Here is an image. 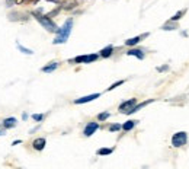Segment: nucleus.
I'll return each instance as SVG.
<instances>
[{
	"label": "nucleus",
	"instance_id": "nucleus-1",
	"mask_svg": "<svg viewBox=\"0 0 189 169\" xmlns=\"http://www.w3.org/2000/svg\"><path fill=\"white\" fill-rule=\"evenodd\" d=\"M72 29H73V19H67L64 22V25L60 28L58 31H57V38L54 39V44H63L65 42L68 37H70V34H72Z\"/></svg>",
	"mask_w": 189,
	"mask_h": 169
},
{
	"label": "nucleus",
	"instance_id": "nucleus-2",
	"mask_svg": "<svg viewBox=\"0 0 189 169\" xmlns=\"http://www.w3.org/2000/svg\"><path fill=\"white\" fill-rule=\"evenodd\" d=\"M32 15L37 18V20H38V22L44 26V28H45L47 31H50V32H57V31H58L57 25H55V23L50 19V16H44V15H41V13H38V12H33Z\"/></svg>",
	"mask_w": 189,
	"mask_h": 169
},
{
	"label": "nucleus",
	"instance_id": "nucleus-3",
	"mask_svg": "<svg viewBox=\"0 0 189 169\" xmlns=\"http://www.w3.org/2000/svg\"><path fill=\"white\" fill-rule=\"evenodd\" d=\"M186 140H188V134H186L185 131H179L176 134H173V137H172V144H173L175 147H182L183 144L186 143Z\"/></svg>",
	"mask_w": 189,
	"mask_h": 169
},
{
	"label": "nucleus",
	"instance_id": "nucleus-4",
	"mask_svg": "<svg viewBox=\"0 0 189 169\" xmlns=\"http://www.w3.org/2000/svg\"><path fill=\"white\" fill-rule=\"evenodd\" d=\"M135 104H137V99H135V98L128 99V101H125V102H122V104L119 105V111L124 112V114H130L131 110L134 108V105Z\"/></svg>",
	"mask_w": 189,
	"mask_h": 169
},
{
	"label": "nucleus",
	"instance_id": "nucleus-5",
	"mask_svg": "<svg viewBox=\"0 0 189 169\" xmlns=\"http://www.w3.org/2000/svg\"><path fill=\"white\" fill-rule=\"evenodd\" d=\"M98 60V54H89V56H79L74 59V63H92Z\"/></svg>",
	"mask_w": 189,
	"mask_h": 169
},
{
	"label": "nucleus",
	"instance_id": "nucleus-6",
	"mask_svg": "<svg viewBox=\"0 0 189 169\" xmlns=\"http://www.w3.org/2000/svg\"><path fill=\"white\" fill-rule=\"evenodd\" d=\"M99 128V124L98 123H89L85 127V131H83V134L86 137H90L92 134H95V131Z\"/></svg>",
	"mask_w": 189,
	"mask_h": 169
},
{
	"label": "nucleus",
	"instance_id": "nucleus-7",
	"mask_svg": "<svg viewBox=\"0 0 189 169\" xmlns=\"http://www.w3.org/2000/svg\"><path fill=\"white\" fill-rule=\"evenodd\" d=\"M100 96V93H92V95H87V96H83V98H79V99H76L74 101V104H86V102H90V101H93V99H98V98Z\"/></svg>",
	"mask_w": 189,
	"mask_h": 169
},
{
	"label": "nucleus",
	"instance_id": "nucleus-8",
	"mask_svg": "<svg viewBox=\"0 0 189 169\" xmlns=\"http://www.w3.org/2000/svg\"><path fill=\"white\" fill-rule=\"evenodd\" d=\"M45 144H47V142H45V138H42V137H39V138H35L33 140V149L35 150H42L44 147H45Z\"/></svg>",
	"mask_w": 189,
	"mask_h": 169
},
{
	"label": "nucleus",
	"instance_id": "nucleus-9",
	"mask_svg": "<svg viewBox=\"0 0 189 169\" xmlns=\"http://www.w3.org/2000/svg\"><path fill=\"white\" fill-rule=\"evenodd\" d=\"M16 123H18V121H16V118H6V120H5V121H3V127H5V128H12V127H15V125H16Z\"/></svg>",
	"mask_w": 189,
	"mask_h": 169
},
{
	"label": "nucleus",
	"instance_id": "nucleus-10",
	"mask_svg": "<svg viewBox=\"0 0 189 169\" xmlns=\"http://www.w3.org/2000/svg\"><path fill=\"white\" fill-rule=\"evenodd\" d=\"M57 67H58V63H57V61H54V63H50L48 66L42 67V72H44V73H51V72H54Z\"/></svg>",
	"mask_w": 189,
	"mask_h": 169
},
{
	"label": "nucleus",
	"instance_id": "nucleus-11",
	"mask_svg": "<svg viewBox=\"0 0 189 169\" xmlns=\"http://www.w3.org/2000/svg\"><path fill=\"white\" fill-rule=\"evenodd\" d=\"M154 99H149V101H145V102H141V104H138V105H134V108L131 110V112L130 114H134V112H137L138 110H141V108H144L145 105H149V104H151Z\"/></svg>",
	"mask_w": 189,
	"mask_h": 169
},
{
	"label": "nucleus",
	"instance_id": "nucleus-12",
	"mask_svg": "<svg viewBox=\"0 0 189 169\" xmlns=\"http://www.w3.org/2000/svg\"><path fill=\"white\" fill-rule=\"evenodd\" d=\"M76 6H77V2H74V0H68V2H64L61 7L65 9V10H70V9H74Z\"/></svg>",
	"mask_w": 189,
	"mask_h": 169
},
{
	"label": "nucleus",
	"instance_id": "nucleus-13",
	"mask_svg": "<svg viewBox=\"0 0 189 169\" xmlns=\"http://www.w3.org/2000/svg\"><path fill=\"white\" fill-rule=\"evenodd\" d=\"M127 54H128V56H134V57H137V59H140V60L144 59V52L141 51V50H130Z\"/></svg>",
	"mask_w": 189,
	"mask_h": 169
},
{
	"label": "nucleus",
	"instance_id": "nucleus-14",
	"mask_svg": "<svg viewBox=\"0 0 189 169\" xmlns=\"http://www.w3.org/2000/svg\"><path fill=\"white\" fill-rule=\"evenodd\" d=\"M112 51H114V47H112V45L105 47L103 50L100 51V57H105V59H106V57H109V56L112 54Z\"/></svg>",
	"mask_w": 189,
	"mask_h": 169
},
{
	"label": "nucleus",
	"instance_id": "nucleus-15",
	"mask_svg": "<svg viewBox=\"0 0 189 169\" xmlns=\"http://www.w3.org/2000/svg\"><path fill=\"white\" fill-rule=\"evenodd\" d=\"M138 121H134V120H130V121H127V123L122 125V130L124 131H130V130H132L134 128V125L137 124Z\"/></svg>",
	"mask_w": 189,
	"mask_h": 169
},
{
	"label": "nucleus",
	"instance_id": "nucleus-16",
	"mask_svg": "<svg viewBox=\"0 0 189 169\" xmlns=\"http://www.w3.org/2000/svg\"><path fill=\"white\" fill-rule=\"evenodd\" d=\"M140 39H141V37H134V38H130V39H127L125 41V44L127 45H135V44H138L140 42Z\"/></svg>",
	"mask_w": 189,
	"mask_h": 169
},
{
	"label": "nucleus",
	"instance_id": "nucleus-17",
	"mask_svg": "<svg viewBox=\"0 0 189 169\" xmlns=\"http://www.w3.org/2000/svg\"><path fill=\"white\" fill-rule=\"evenodd\" d=\"M16 45H18V48H19V50H20V51H22V52H23V54H33V51H32V50H29V48H25V47H23V45H20L19 42H18Z\"/></svg>",
	"mask_w": 189,
	"mask_h": 169
},
{
	"label": "nucleus",
	"instance_id": "nucleus-18",
	"mask_svg": "<svg viewBox=\"0 0 189 169\" xmlns=\"http://www.w3.org/2000/svg\"><path fill=\"white\" fill-rule=\"evenodd\" d=\"M112 152H114L112 149H99L98 150V155H102V156H103V155H111Z\"/></svg>",
	"mask_w": 189,
	"mask_h": 169
},
{
	"label": "nucleus",
	"instance_id": "nucleus-19",
	"mask_svg": "<svg viewBox=\"0 0 189 169\" xmlns=\"http://www.w3.org/2000/svg\"><path fill=\"white\" fill-rule=\"evenodd\" d=\"M106 118H109V112H102V114H99V115H98L99 121H105Z\"/></svg>",
	"mask_w": 189,
	"mask_h": 169
},
{
	"label": "nucleus",
	"instance_id": "nucleus-20",
	"mask_svg": "<svg viewBox=\"0 0 189 169\" xmlns=\"http://www.w3.org/2000/svg\"><path fill=\"white\" fill-rule=\"evenodd\" d=\"M122 83H124V80H118V82H115L114 84H111V86L108 88V91H112V89H115V88H118V86H121Z\"/></svg>",
	"mask_w": 189,
	"mask_h": 169
},
{
	"label": "nucleus",
	"instance_id": "nucleus-21",
	"mask_svg": "<svg viewBox=\"0 0 189 169\" xmlns=\"http://www.w3.org/2000/svg\"><path fill=\"white\" fill-rule=\"evenodd\" d=\"M175 28H176V25H173V23H172V25H170V23H166V25L163 26L164 31H172V29H175Z\"/></svg>",
	"mask_w": 189,
	"mask_h": 169
},
{
	"label": "nucleus",
	"instance_id": "nucleus-22",
	"mask_svg": "<svg viewBox=\"0 0 189 169\" xmlns=\"http://www.w3.org/2000/svg\"><path fill=\"white\" fill-rule=\"evenodd\" d=\"M32 118L35 120V121H42V118H44V115L42 114H33Z\"/></svg>",
	"mask_w": 189,
	"mask_h": 169
},
{
	"label": "nucleus",
	"instance_id": "nucleus-23",
	"mask_svg": "<svg viewBox=\"0 0 189 169\" xmlns=\"http://www.w3.org/2000/svg\"><path fill=\"white\" fill-rule=\"evenodd\" d=\"M118 130H121V125H119V124H114V125L109 127V131H118Z\"/></svg>",
	"mask_w": 189,
	"mask_h": 169
},
{
	"label": "nucleus",
	"instance_id": "nucleus-24",
	"mask_svg": "<svg viewBox=\"0 0 189 169\" xmlns=\"http://www.w3.org/2000/svg\"><path fill=\"white\" fill-rule=\"evenodd\" d=\"M182 15H183V12H177L176 15H175V16L172 18V20H177V19H179V18H180V16H182Z\"/></svg>",
	"mask_w": 189,
	"mask_h": 169
},
{
	"label": "nucleus",
	"instance_id": "nucleus-25",
	"mask_svg": "<svg viewBox=\"0 0 189 169\" xmlns=\"http://www.w3.org/2000/svg\"><path fill=\"white\" fill-rule=\"evenodd\" d=\"M15 3H16V0H6V5H7L9 7L12 6V5H15Z\"/></svg>",
	"mask_w": 189,
	"mask_h": 169
},
{
	"label": "nucleus",
	"instance_id": "nucleus-26",
	"mask_svg": "<svg viewBox=\"0 0 189 169\" xmlns=\"http://www.w3.org/2000/svg\"><path fill=\"white\" fill-rule=\"evenodd\" d=\"M20 143V140H16V142H13L12 143V146H16V144H19Z\"/></svg>",
	"mask_w": 189,
	"mask_h": 169
},
{
	"label": "nucleus",
	"instance_id": "nucleus-27",
	"mask_svg": "<svg viewBox=\"0 0 189 169\" xmlns=\"http://www.w3.org/2000/svg\"><path fill=\"white\" fill-rule=\"evenodd\" d=\"M0 134H2V131H0Z\"/></svg>",
	"mask_w": 189,
	"mask_h": 169
}]
</instances>
